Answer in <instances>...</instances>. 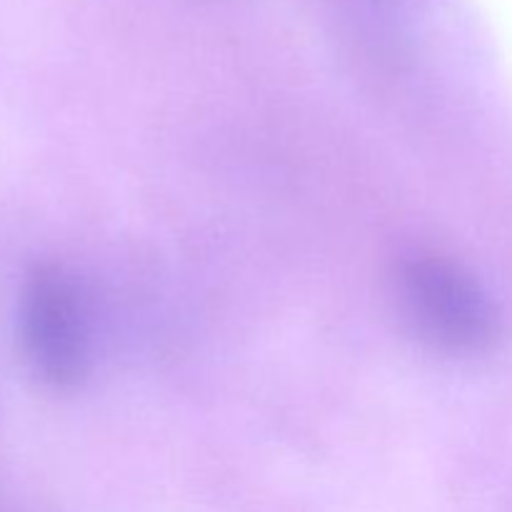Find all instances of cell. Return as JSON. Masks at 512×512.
<instances>
[{
  "label": "cell",
  "mask_w": 512,
  "mask_h": 512,
  "mask_svg": "<svg viewBox=\"0 0 512 512\" xmlns=\"http://www.w3.org/2000/svg\"><path fill=\"white\" fill-rule=\"evenodd\" d=\"M405 318L430 348L453 358H478L498 348L503 318L493 295L460 260L420 250L398 270Z\"/></svg>",
  "instance_id": "1"
},
{
  "label": "cell",
  "mask_w": 512,
  "mask_h": 512,
  "mask_svg": "<svg viewBox=\"0 0 512 512\" xmlns=\"http://www.w3.org/2000/svg\"><path fill=\"white\" fill-rule=\"evenodd\" d=\"M18 333L25 360L40 383L63 393L85 383L93 365L90 328L68 270L55 263L28 270L20 290Z\"/></svg>",
  "instance_id": "2"
}]
</instances>
